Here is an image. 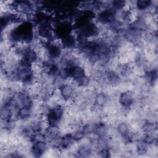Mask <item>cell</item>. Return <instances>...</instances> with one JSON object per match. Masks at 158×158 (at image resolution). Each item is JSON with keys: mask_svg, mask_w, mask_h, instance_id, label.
<instances>
[{"mask_svg": "<svg viewBox=\"0 0 158 158\" xmlns=\"http://www.w3.org/2000/svg\"><path fill=\"white\" fill-rule=\"evenodd\" d=\"M49 146L48 142L43 139H36L30 146V154L31 157H41L48 154Z\"/></svg>", "mask_w": 158, "mask_h": 158, "instance_id": "6da1fadb", "label": "cell"}, {"mask_svg": "<svg viewBox=\"0 0 158 158\" xmlns=\"http://www.w3.org/2000/svg\"><path fill=\"white\" fill-rule=\"evenodd\" d=\"M110 6L115 11H120L128 6V2L123 0H113L110 1Z\"/></svg>", "mask_w": 158, "mask_h": 158, "instance_id": "5b68a950", "label": "cell"}, {"mask_svg": "<svg viewBox=\"0 0 158 158\" xmlns=\"http://www.w3.org/2000/svg\"><path fill=\"white\" fill-rule=\"evenodd\" d=\"M57 91L62 100L67 104L72 101L74 99L76 88L69 81L59 86L57 88Z\"/></svg>", "mask_w": 158, "mask_h": 158, "instance_id": "7a4b0ae2", "label": "cell"}, {"mask_svg": "<svg viewBox=\"0 0 158 158\" xmlns=\"http://www.w3.org/2000/svg\"><path fill=\"white\" fill-rule=\"evenodd\" d=\"M69 68L70 73V80L72 81H76L87 75L86 69L83 65Z\"/></svg>", "mask_w": 158, "mask_h": 158, "instance_id": "277c9868", "label": "cell"}, {"mask_svg": "<svg viewBox=\"0 0 158 158\" xmlns=\"http://www.w3.org/2000/svg\"><path fill=\"white\" fill-rule=\"evenodd\" d=\"M64 50L72 51L77 49V42L73 32L60 39Z\"/></svg>", "mask_w": 158, "mask_h": 158, "instance_id": "3957f363", "label": "cell"}]
</instances>
